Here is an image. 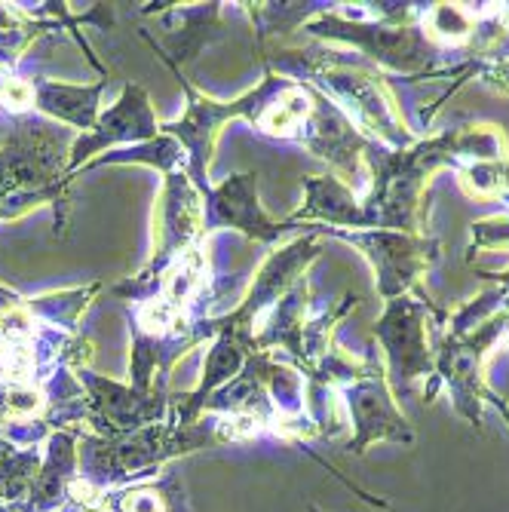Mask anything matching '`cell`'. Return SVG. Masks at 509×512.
<instances>
[{
	"instance_id": "1",
	"label": "cell",
	"mask_w": 509,
	"mask_h": 512,
	"mask_svg": "<svg viewBox=\"0 0 509 512\" xmlns=\"http://www.w3.org/2000/svg\"><path fill=\"white\" fill-rule=\"evenodd\" d=\"M230 417H234V421L191 424V427H184L178 421H169V424L160 421V424L142 427L117 439L80 433L77 436L80 479L102 491L154 479L157 470L172 457L200 451L206 445H224V442L243 439L246 436L243 430L255 427V421H249V417H237V414H230Z\"/></svg>"
},
{
	"instance_id": "2",
	"label": "cell",
	"mask_w": 509,
	"mask_h": 512,
	"mask_svg": "<svg viewBox=\"0 0 509 512\" xmlns=\"http://www.w3.org/2000/svg\"><path fill=\"white\" fill-rule=\"evenodd\" d=\"M71 135L37 117H10L0 135V218H19L31 206L53 203L62 215L71 203Z\"/></svg>"
},
{
	"instance_id": "3",
	"label": "cell",
	"mask_w": 509,
	"mask_h": 512,
	"mask_svg": "<svg viewBox=\"0 0 509 512\" xmlns=\"http://www.w3.org/2000/svg\"><path fill=\"white\" fill-rule=\"evenodd\" d=\"M160 56V53H157ZM172 74L178 77V83L184 86V92H188V114H184V120L178 123H169L166 132L175 135V142L184 148V154H188V166H184V172H188V178L194 181V188L200 191V197L209 194V157H212V145H215V135L218 129L227 123V120H234V117H246L252 123H258V117L267 111V105L276 99V92H280L289 80H280V77H267L264 86L252 89L249 96L237 99V102H212L206 96H200V92L188 83V77H181V68L160 56Z\"/></svg>"
},
{
	"instance_id": "4",
	"label": "cell",
	"mask_w": 509,
	"mask_h": 512,
	"mask_svg": "<svg viewBox=\"0 0 509 512\" xmlns=\"http://www.w3.org/2000/svg\"><path fill=\"white\" fill-rule=\"evenodd\" d=\"M86 390V424L92 436L117 439L142 427L160 424L166 414V378H157L151 390H135L132 384H114L92 375L89 368L74 371Z\"/></svg>"
},
{
	"instance_id": "5",
	"label": "cell",
	"mask_w": 509,
	"mask_h": 512,
	"mask_svg": "<svg viewBox=\"0 0 509 512\" xmlns=\"http://www.w3.org/2000/svg\"><path fill=\"white\" fill-rule=\"evenodd\" d=\"M157 138V117L151 111V99L142 86L126 83L123 96L99 114L96 126L83 132L77 142L71 145V160H68V178L74 181V172L89 160L92 154H99L114 145H148Z\"/></svg>"
},
{
	"instance_id": "6",
	"label": "cell",
	"mask_w": 509,
	"mask_h": 512,
	"mask_svg": "<svg viewBox=\"0 0 509 512\" xmlns=\"http://www.w3.org/2000/svg\"><path fill=\"white\" fill-rule=\"evenodd\" d=\"M203 203H206V230L237 227L258 243H276L283 234L292 230V224H276L261 212V206H258V175L255 172L234 175L224 184H218V188H209Z\"/></svg>"
},
{
	"instance_id": "7",
	"label": "cell",
	"mask_w": 509,
	"mask_h": 512,
	"mask_svg": "<svg viewBox=\"0 0 509 512\" xmlns=\"http://www.w3.org/2000/svg\"><path fill=\"white\" fill-rule=\"evenodd\" d=\"M347 405L353 414V424H356V436L350 439V451L362 454L372 442H414V433L408 430L405 417L393 408V399L384 387L381 378H362L350 387L347 393Z\"/></svg>"
},
{
	"instance_id": "8",
	"label": "cell",
	"mask_w": 509,
	"mask_h": 512,
	"mask_svg": "<svg viewBox=\"0 0 509 512\" xmlns=\"http://www.w3.org/2000/svg\"><path fill=\"white\" fill-rule=\"evenodd\" d=\"M375 335L384 341L390 362H393V375L399 381H411L414 375H424L430 371V356L424 344V325H421V310L418 304H411L408 298H399L390 304L384 319L378 322Z\"/></svg>"
},
{
	"instance_id": "9",
	"label": "cell",
	"mask_w": 509,
	"mask_h": 512,
	"mask_svg": "<svg viewBox=\"0 0 509 512\" xmlns=\"http://www.w3.org/2000/svg\"><path fill=\"white\" fill-rule=\"evenodd\" d=\"M80 476L77 457V436L74 433H53L46 439V454L40 473L31 485V494L22 512H56L68 503V488Z\"/></svg>"
},
{
	"instance_id": "10",
	"label": "cell",
	"mask_w": 509,
	"mask_h": 512,
	"mask_svg": "<svg viewBox=\"0 0 509 512\" xmlns=\"http://www.w3.org/2000/svg\"><path fill=\"white\" fill-rule=\"evenodd\" d=\"M34 89V108L50 114L80 132H89L99 120V99L108 89V77L92 83V86H71V83H56L46 77L31 80Z\"/></svg>"
},
{
	"instance_id": "11",
	"label": "cell",
	"mask_w": 509,
	"mask_h": 512,
	"mask_svg": "<svg viewBox=\"0 0 509 512\" xmlns=\"http://www.w3.org/2000/svg\"><path fill=\"white\" fill-rule=\"evenodd\" d=\"M307 31L313 34H326V37H347V40H356L359 46H365L368 56H381L393 65H402L408 68L411 62H418L424 56V46L418 40V34L408 31V28H399V31H387V28H362V25H347V22H338V19H329V16H319L307 25Z\"/></svg>"
},
{
	"instance_id": "12",
	"label": "cell",
	"mask_w": 509,
	"mask_h": 512,
	"mask_svg": "<svg viewBox=\"0 0 509 512\" xmlns=\"http://www.w3.org/2000/svg\"><path fill=\"white\" fill-rule=\"evenodd\" d=\"M350 243L362 246L368 255L375 258L378 273H381V292L384 295H396L405 289V283L418 270L421 258H418V246L405 237H393V234H365V237H347Z\"/></svg>"
},
{
	"instance_id": "13",
	"label": "cell",
	"mask_w": 509,
	"mask_h": 512,
	"mask_svg": "<svg viewBox=\"0 0 509 512\" xmlns=\"http://www.w3.org/2000/svg\"><path fill=\"white\" fill-rule=\"evenodd\" d=\"M108 512H188L184 485L175 473L108 491Z\"/></svg>"
},
{
	"instance_id": "14",
	"label": "cell",
	"mask_w": 509,
	"mask_h": 512,
	"mask_svg": "<svg viewBox=\"0 0 509 512\" xmlns=\"http://www.w3.org/2000/svg\"><path fill=\"white\" fill-rule=\"evenodd\" d=\"M102 286H89V289H74V292H62V295H50V298H40V301H28L31 313L34 316H43L50 319L53 325H62V329L74 332V322H77V313L86 307V301L96 295Z\"/></svg>"
},
{
	"instance_id": "15",
	"label": "cell",
	"mask_w": 509,
	"mask_h": 512,
	"mask_svg": "<svg viewBox=\"0 0 509 512\" xmlns=\"http://www.w3.org/2000/svg\"><path fill=\"white\" fill-rule=\"evenodd\" d=\"M184 157V148L175 142V138H166V135H157L154 142L148 145H138L135 151H126V154H111V157H102L92 166H105V163H148V166H157L160 172H172V166Z\"/></svg>"
}]
</instances>
